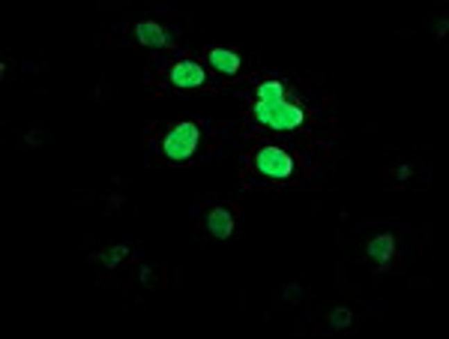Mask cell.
Wrapping results in <instances>:
<instances>
[{"label": "cell", "instance_id": "obj_5", "mask_svg": "<svg viewBox=\"0 0 449 339\" xmlns=\"http://www.w3.org/2000/svg\"><path fill=\"white\" fill-rule=\"evenodd\" d=\"M210 231L216 234V238H228V234L234 231V220H231V210H225V207H216L213 213H210Z\"/></svg>", "mask_w": 449, "mask_h": 339}, {"label": "cell", "instance_id": "obj_4", "mask_svg": "<svg viewBox=\"0 0 449 339\" xmlns=\"http://www.w3.org/2000/svg\"><path fill=\"white\" fill-rule=\"evenodd\" d=\"M168 78L177 84V88H201L204 84V69L192 60H183V63H171L168 67Z\"/></svg>", "mask_w": 449, "mask_h": 339}, {"label": "cell", "instance_id": "obj_8", "mask_svg": "<svg viewBox=\"0 0 449 339\" xmlns=\"http://www.w3.org/2000/svg\"><path fill=\"white\" fill-rule=\"evenodd\" d=\"M282 97H285V88L279 81H264L257 88V102H282Z\"/></svg>", "mask_w": 449, "mask_h": 339}, {"label": "cell", "instance_id": "obj_2", "mask_svg": "<svg viewBox=\"0 0 449 339\" xmlns=\"http://www.w3.org/2000/svg\"><path fill=\"white\" fill-rule=\"evenodd\" d=\"M198 147V126L195 124H180L162 141V154L168 159H186L192 156V150Z\"/></svg>", "mask_w": 449, "mask_h": 339}, {"label": "cell", "instance_id": "obj_3", "mask_svg": "<svg viewBox=\"0 0 449 339\" xmlns=\"http://www.w3.org/2000/svg\"><path fill=\"white\" fill-rule=\"evenodd\" d=\"M255 168L264 177H288L294 172V163H291V156L285 154V150L266 144V147H261L255 154Z\"/></svg>", "mask_w": 449, "mask_h": 339}, {"label": "cell", "instance_id": "obj_7", "mask_svg": "<svg viewBox=\"0 0 449 339\" xmlns=\"http://www.w3.org/2000/svg\"><path fill=\"white\" fill-rule=\"evenodd\" d=\"M135 31H138V40L144 45H168V36L156 22H141Z\"/></svg>", "mask_w": 449, "mask_h": 339}, {"label": "cell", "instance_id": "obj_9", "mask_svg": "<svg viewBox=\"0 0 449 339\" xmlns=\"http://www.w3.org/2000/svg\"><path fill=\"white\" fill-rule=\"evenodd\" d=\"M368 252H371V258H375V261H387L389 256H393V238H387V234H384V238H378L368 247Z\"/></svg>", "mask_w": 449, "mask_h": 339}, {"label": "cell", "instance_id": "obj_10", "mask_svg": "<svg viewBox=\"0 0 449 339\" xmlns=\"http://www.w3.org/2000/svg\"><path fill=\"white\" fill-rule=\"evenodd\" d=\"M350 322V313L348 309H336V313H332V327H345Z\"/></svg>", "mask_w": 449, "mask_h": 339}, {"label": "cell", "instance_id": "obj_6", "mask_svg": "<svg viewBox=\"0 0 449 339\" xmlns=\"http://www.w3.org/2000/svg\"><path fill=\"white\" fill-rule=\"evenodd\" d=\"M210 63H213L219 72H225V75H234L237 69H240V58H237L234 51H228V49H213L210 51Z\"/></svg>", "mask_w": 449, "mask_h": 339}, {"label": "cell", "instance_id": "obj_1", "mask_svg": "<svg viewBox=\"0 0 449 339\" xmlns=\"http://www.w3.org/2000/svg\"><path fill=\"white\" fill-rule=\"evenodd\" d=\"M255 117L273 129H297L303 124V108L288 106V102H257Z\"/></svg>", "mask_w": 449, "mask_h": 339}]
</instances>
